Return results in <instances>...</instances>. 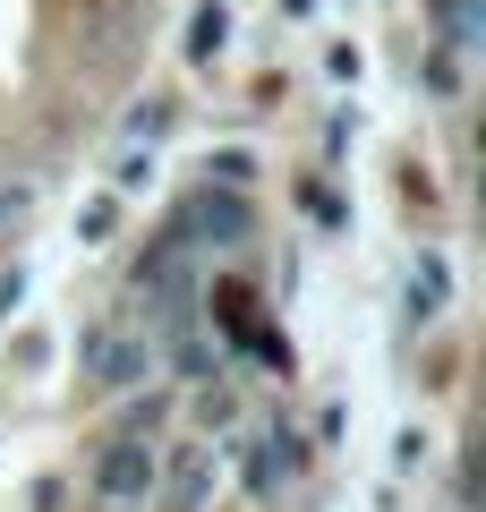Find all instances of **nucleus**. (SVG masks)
<instances>
[{"mask_svg": "<svg viewBox=\"0 0 486 512\" xmlns=\"http://www.w3.org/2000/svg\"><path fill=\"white\" fill-rule=\"evenodd\" d=\"M154 470H162V461H154V444H145V436H120V444L103 453V470H94V495L128 512V504H145V487H154Z\"/></svg>", "mask_w": 486, "mask_h": 512, "instance_id": "1", "label": "nucleus"}, {"mask_svg": "<svg viewBox=\"0 0 486 512\" xmlns=\"http://www.w3.org/2000/svg\"><path fill=\"white\" fill-rule=\"evenodd\" d=\"M86 376L103 384V393L137 384V376H145V333H128V325H103V333H94V350H86Z\"/></svg>", "mask_w": 486, "mask_h": 512, "instance_id": "2", "label": "nucleus"}, {"mask_svg": "<svg viewBox=\"0 0 486 512\" xmlns=\"http://www.w3.org/2000/svg\"><path fill=\"white\" fill-rule=\"evenodd\" d=\"M205 470H214V461H197V453L180 461V478H171V504H180V512H197V504H205Z\"/></svg>", "mask_w": 486, "mask_h": 512, "instance_id": "3", "label": "nucleus"}]
</instances>
